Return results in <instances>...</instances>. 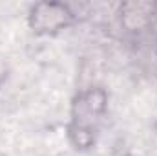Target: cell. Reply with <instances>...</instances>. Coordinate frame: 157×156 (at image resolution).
Returning <instances> with one entry per match:
<instances>
[{
  "label": "cell",
  "mask_w": 157,
  "mask_h": 156,
  "mask_svg": "<svg viewBox=\"0 0 157 156\" xmlns=\"http://www.w3.org/2000/svg\"><path fill=\"white\" fill-rule=\"evenodd\" d=\"M157 17L155 0H124L117 6L119 24L128 33H141Z\"/></svg>",
  "instance_id": "cell-3"
},
{
  "label": "cell",
  "mask_w": 157,
  "mask_h": 156,
  "mask_svg": "<svg viewBox=\"0 0 157 156\" xmlns=\"http://www.w3.org/2000/svg\"><path fill=\"white\" fill-rule=\"evenodd\" d=\"M108 99H110L108 92L101 84L88 86V88L77 92L75 97L71 99L68 125L99 132V125L108 110Z\"/></svg>",
  "instance_id": "cell-2"
},
{
  "label": "cell",
  "mask_w": 157,
  "mask_h": 156,
  "mask_svg": "<svg viewBox=\"0 0 157 156\" xmlns=\"http://www.w3.org/2000/svg\"><path fill=\"white\" fill-rule=\"evenodd\" d=\"M77 22V11L71 4L42 0L35 2L28 11V28L39 37H51Z\"/></svg>",
  "instance_id": "cell-1"
},
{
  "label": "cell",
  "mask_w": 157,
  "mask_h": 156,
  "mask_svg": "<svg viewBox=\"0 0 157 156\" xmlns=\"http://www.w3.org/2000/svg\"><path fill=\"white\" fill-rule=\"evenodd\" d=\"M7 77H9V64L0 59V88L4 86V83L7 81Z\"/></svg>",
  "instance_id": "cell-4"
}]
</instances>
